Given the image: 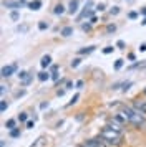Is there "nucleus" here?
Wrapping results in <instances>:
<instances>
[{
    "mask_svg": "<svg viewBox=\"0 0 146 147\" xmlns=\"http://www.w3.org/2000/svg\"><path fill=\"white\" fill-rule=\"evenodd\" d=\"M119 114H123L125 119L128 121L130 124H133L134 127H138V129L146 124V114L139 113L138 109H134L131 104H130V106H123L121 111H119Z\"/></svg>",
    "mask_w": 146,
    "mask_h": 147,
    "instance_id": "nucleus-1",
    "label": "nucleus"
},
{
    "mask_svg": "<svg viewBox=\"0 0 146 147\" xmlns=\"http://www.w3.org/2000/svg\"><path fill=\"white\" fill-rule=\"evenodd\" d=\"M100 137H101V140L105 142L106 146H121L123 144V132H119V131H115V129H111V127L105 126L103 129H101V132H100Z\"/></svg>",
    "mask_w": 146,
    "mask_h": 147,
    "instance_id": "nucleus-2",
    "label": "nucleus"
},
{
    "mask_svg": "<svg viewBox=\"0 0 146 147\" xmlns=\"http://www.w3.org/2000/svg\"><path fill=\"white\" fill-rule=\"evenodd\" d=\"M81 147H108L105 144V142H103V140H101V137H96V139H88V140H85V142H83V144H81Z\"/></svg>",
    "mask_w": 146,
    "mask_h": 147,
    "instance_id": "nucleus-3",
    "label": "nucleus"
},
{
    "mask_svg": "<svg viewBox=\"0 0 146 147\" xmlns=\"http://www.w3.org/2000/svg\"><path fill=\"white\" fill-rule=\"evenodd\" d=\"M17 63H13V65H8V66H3L2 68V78H10L15 71H17Z\"/></svg>",
    "mask_w": 146,
    "mask_h": 147,
    "instance_id": "nucleus-4",
    "label": "nucleus"
},
{
    "mask_svg": "<svg viewBox=\"0 0 146 147\" xmlns=\"http://www.w3.org/2000/svg\"><path fill=\"white\" fill-rule=\"evenodd\" d=\"M18 80L22 81V84H23V86H28V84L32 83L33 76H32V74H28L27 71H20V73H18Z\"/></svg>",
    "mask_w": 146,
    "mask_h": 147,
    "instance_id": "nucleus-5",
    "label": "nucleus"
},
{
    "mask_svg": "<svg viewBox=\"0 0 146 147\" xmlns=\"http://www.w3.org/2000/svg\"><path fill=\"white\" fill-rule=\"evenodd\" d=\"M22 2H18V0H5L3 2V7L5 8H12V10H18V8H22Z\"/></svg>",
    "mask_w": 146,
    "mask_h": 147,
    "instance_id": "nucleus-6",
    "label": "nucleus"
},
{
    "mask_svg": "<svg viewBox=\"0 0 146 147\" xmlns=\"http://www.w3.org/2000/svg\"><path fill=\"white\" fill-rule=\"evenodd\" d=\"M131 106L134 107V109H138L139 113L146 114V101H141V99H134L131 102Z\"/></svg>",
    "mask_w": 146,
    "mask_h": 147,
    "instance_id": "nucleus-7",
    "label": "nucleus"
},
{
    "mask_svg": "<svg viewBox=\"0 0 146 147\" xmlns=\"http://www.w3.org/2000/svg\"><path fill=\"white\" fill-rule=\"evenodd\" d=\"M106 126L111 127V129H115V131H119V132H121V126H123V124H121V122H118V121L113 117V119L108 121V124H106Z\"/></svg>",
    "mask_w": 146,
    "mask_h": 147,
    "instance_id": "nucleus-8",
    "label": "nucleus"
},
{
    "mask_svg": "<svg viewBox=\"0 0 146 147\" xmlns=\"http://www.w3.org/2000/svg\"><path fill=\"white\" fill-rule=\"evenodd\" d=\"M78 5H80L78 0H72V2H70V5H68V13H70V15L76 13V12H78Z\"/></svg>",
    "mask_w": 146,
    "mask_h": 147,
    "instance_id": "nucleus-9",
    "label": "nucleus"
},
{
    "mask_svg": "<svg viewBox=\"0 0 146 147\" xmlns=\"http://www.w3.org/2000/svg\"><path fill=\"white\" fill-rule=\"evenodd\" d=\"M27 7L30 8V10H33V12H37V10H40V7H42V0H33L30 3H27Z\"/></svg>",
    "mask_w": 146,
    "mask_h": 147,
    "instance_id": "nucleus-10",
    "label": "nucleus"
},
{
    "mask_svg": "<svg viewBox=\"0 0 146 147\" xmlns=\"http://www.w3.org/2000/svg\"><path fill=\"white\" fill-rule=\"evenodd\" d=\"M40 65H42V68H48L52 65V56H50V55H45V56L42 58V61H40Z\"/></svg>",
    "mask_w": 146,
    "mask_h": 147,
    "instance_id": "nucleus-11",
    "label": "nucleus"
},
{
    "mask_svg": "<svg viewBox=\"0 0 146 147\" xmlns=\"http://www.w3.org/2000/svg\"><path fill=\"white\" fill-rule=\"evenodd\" d=\"M95 48L96 47H86V48H81V50H78V55H90V53H93L95 51Z\"/></svg>",
    "mask_w": 146,
    "mask_h": 147,
    "instance_id": "nucleus-12",
    "label": "nucleus"
},
{
    "mask_svg": "<svg viewBox=\"0 0 146 147\" xmlns=\"http://www.w3.org/2000/svg\"><path fill=\"white\" fill-rule=\"evenodd\" d=\"M20 136H22L20 127H15V129H12V131H10V137H12V139H17V137H20Z\"/></svg>",
    "mask_w": 146,
    "mask_h": 147,
    "instance_id": "nucleus-13",
    "label": "nucleus"
},
{
    "mask_svg": "<svg viewBox=\"0 0 146 147\" xmlns=\"http://www.w3.org/2000/svg\"><path fill=\"white\" fill-rule=\"evenodd\" d=\"M53 13H55V15H63V13H65V7H63L61 3H58V5L55 7V10H53Z\"/></svg>",
    "mask_w": 146,
    "mask_h": 147,
    "instance_id": "nucleus-14",
    "label": "nucleus"
},
{
    "mask_svg": "<svg viewBox=\"0 0 146 147\" xmlns=\"http://www.w3.org/2000/svg\"><path fill=\"white\" fill-rule=\"evenodd\" d=\"M15 124H17V121L15 119H8L5 122V127L8 129V131H12V129H15Z\"/></svg>",
    "mask_w": 146,
    "mask_h": 147,
    "instance_id": "nucleus-15",
    "label": "nucleus"
},
{
    "mask_svg": "<svg viewBox=\"0 0 146 147\" xmlns=\"http://www.w3.org/2000/svg\"><path fill=\"white\" fill-rule=\"evenodd\" d=\"M10 18H12L13 22H18V20H20V13H18V10H12V12H10Z\"/></svg>",
    "mask_w": 146,
    "mask_h": 147,
    "instance_id": "nucleus-16",
    "label": "nucleus"
},
{
    "mask_svg": "<svg viewBox=\"0 0 146 147\" xmlns=\"http://www.w3.org/2000/svg\"><path fill=\"white\" fill-rule=\"evenodd\" d=\"M72 33H73V28L72 27H65L63 30H61V36H70Z\"/></svg>",
    "mask_w": 146,
    "mask_h": 147,
    "instance_id": "nucleus-17",
    "label": "nucleus"
},
{
    "mask_svg": "<svg viewBox=\"0 0 146 147\" xmlns=\"http://www.w3.org/2000/svg\"><path fill=\"white\" fill-rule=\"evenodd\" d=\"M48 78H50V73H48V71H42V73H38V80L40 81H46Z\"/></svg>",
    "mask_w": 146,
    "mask_h": 147,
    "instance_id": "nucleus-18",
    "label": "nucleus"
},
{
    "mask_svg": "<svg viewBox=\"0 0 146 147\" xmlns=\"http://www.w3.org/2000/svg\"><path fill=\"white\" fill-rule=\"evenodd\" d=\"M7 107H8V102H7L5 99H2V101H0V111H2V113H5Z\"/></svg>",
    "mask_w": 146,
    "mask_h": 147,
    "instance_id": "nucleus-19",
    "label": "nucleus"
},
{
    "mask_svg": "<svg viewBox=\"0 0 146 147\" xmlns=\"http://www.w3.org/2000/svg\"><path fill=\"white\" fill-rule=\"evenodd\" d=\"M27 119H28V113H20L18 114V121L20 122H27Z\"/></svg>",
    "mask_w": 146,
    "mask_h": 147,
    "instance_id": "nucleus-20",
    "label": "nucleus"
},
{
    "mask_svg": "<svg viewBox=\"0 0 146 147\" xmlns=\"http://www.w3.org/2000/svg\"><path fill=\"white\" fill-rule=\"evenodd\" d=\"M78 98H80V94H75V96H73L72 99H70V102H68V104H66V107L73 106V104H75V102H76V101H78Z\"/></svg>",
    "mask_w": 146,
    "mask_h": 147,
    "instance_id": "nucleus-21",
    "label": "nucleus"
},
{
    "mask_svg": "<svg viewBox=\"0 0 146 147\" xmlns=\"http://www.w3.org/2000/svg\"><path fill=\"white\" fill-rule=\"evenodd\" d=\"M46 28H48V23H46V22H38V30L43 32V30H46Z\"/></svg>",
    "mask_w": 146,
    "mask_h": 147,
    "instance_id": "nucleus-22",
    "label": "nucleus"
},
{
    "mask_svg": "<svg viewBox=\"0 0 146 147\" xmlns=\"http://www.w3.org/2000/svg\"><path fill=\"white\" fill-rule=\"evenodd\" d=\"M131 86H133V81H126V83H123V91H128Z\"/></svg>",
    "mask_w": 146,
    "mask_h": 147,
    "instance_id": "nucleus-23",
    "label": "nucleus"
},
{
    "mask_svg": "<svg viewBox=\"0 0 146 147\" xmlns=\"http://www.w3.org/2000/svg\"><path fill=\"white\" fill-rule=\"evenodd\" d=\"M121 66H123V60L119 58V60L115 61V69H121Z\"/></svg>",
    "mask_w": 146,
    "mask_h": 147,
    "instance_id": "nucleus-24",
    "label": "nucleus"
},
{
    "mask_svg": "<svg viewBox=\"0 0 146 147\" xmlns=\"http://www.w3.org/2000/svg\"><path fill=\"white\" fill-rule=\"evenodd\" d=\"M80 63H81V60H80V58H75V60L72 61V63H70V65H72V68H76L80 65Z\"/></svg>",
    "mask_w": 146,
    "mask_h": 147,
    "instance_id": "nucleus-25",
    "label": "nucleus"
},
{
    "mask_svg": "<svg viewBox=\"0 0 146 147\" xmlns=\"http://www.w3.org/2000/svg\"><path fill=\"white\" fill-rule=\"evenodd\" d=\"M128 18H131V20L138 18V12H130V13H128Z\"/></svg>",
    "mask_w": 146,
    "mask_h": 147,
    "instance_id": "nucleus-26",
    "label": "nucleus"
},
{
    "mask_svg": "<svg viewBox=\"0 0 146 147\" xmlns=\"http://www.w3.org/2000/svg\"><path fill=\"white\" fill-rule=\"evenodd\" d=\"M115 30H116V25H108V27H106V32H108V33H113Z\"/></svg>",
    "mask_w": 146,
    "mask_h": 147,
    "instance_id": "nucleus-27",
    "label": "nucleus"
},
{
    "mask_svg": "<svg viewBox=\"0 0 146 147\" xmlns=\"http://www.w3.org/2000/svg\"><path fill=\"white\" fill-rule=\"evenodd\" d=\"M110 13L111 15H118L119 13V7H113L111 10H110Z\"/></svg>",
    "mask_w": 146,
    "mask_h": 147,
    "instance_id": "nucleus-28",
    "label": "nucleus"
},
{
    "mask_svg": "<svg viewBox=\"0 0 146 147\" xmlns=\"http://www.w3.org/2000/svg\"><path fill=\"white\" fill-rule=\"evenodd\" d=\"M81 28H83L85 32H88V30H91V23H83V25H81Z\"/></svg>",
    "mask_w": 146,
    "mask_h": 147,
    "instance_id": "nucleus-29",
    "label": "nucleus"
},
{
    "mask_svg": "<svg viewBox=\"0 0 146 147\" xmlns=\"http://www.w3.org/2000/svg\"><path fill=\"white\" fill-rule=\"evenodd\" d=\"M116 47H118L119 50H123V48H125V41H123V40H118V41H116Z\"/></svg>",
    "mask_w": 146,
    "mask_h": 147,
    "instance_id": "nucleus-30",
    "label": "nucleus"
},
{
    "mask_svg": "<svg viewBox=\"0 0 146 147\" xmlns=\"http://www.w3.org/2000/svg\"><path fill=\"white\" fill-rule=\"evenodd\" d=\"M113 50H115V48H113V47H106L105 50H103V53H105V55H110V53H111V51H113Z\"/></svg>",
    "mask_w": 146,
    "mask_h": 147,
    "instance_id": "nucleus-31",
    "label": "nucleus"
},
{
    "mask_svg": "<svg viewBox=\"0 0 146 147\" xmlns=\"http://www.w3.org/2000/svg\"><path fill=\"white\" fill-rule=\"evenodd\" d=\"M42 142H43V137H38V139H37V144H32L30 147H38L40 144H42Z\"/></svg>",
    "mask_w": 146,
    "mask_h": 147,
    "instance_id": "nucleus-32",
    "label": "nucleus"
},
{
    "mask_svg": "<svg viewBox=\"0 0 146 147\" xmlns=\"http://www.w3.org/2000/svg\"><path fill=\"white\" fill-rule=\"evenodd\" d=\"M58 76H60L58 71H53V73H52V80L53 81H58Z\"/></svg>",
    "mask_w": 146,
    "mask_h": 147,
    "instance_id": "nucleus-33",
    "label": "nucleus"
},
{
    "mask_svg": "<svg viewBox=\"0 0 146 147\" xmlns=\"http://www.w3.org/2000/svg\"><path fill=\"white\" fill-rule=\"evenodd\" d=\"M95 10H100V12H101V10H105V3H98Z\"/></svg>",
    "mask_w": 146,
    "mask_h": 147,
    "instance_id": "nucleus-34",
    "label": "nucleus"
},
{
    "mask_svg": "<svg viewBox=\"0 0 146 147\" xmlns=\"http://www.w3.org/2000/svg\"><path fill=\"white\" fill-rule=\"evenodd\" d=\"M0 93H2V96L7 93V86H5V84H2V86H0Z\"/></svg>",
    "mask_w": 146,
    "mask_h": 147,
    "instance_id": "nucleus-35",
    "label": "nucleus"
},
{
    "mask_svg": "<svg viewBox=\"0 0 146 147\" xmlns=\"http://www.w3.org/2000/svg\"><path fill=\"white\" fill-rule=\"evenodd\" d=\"M33 126H35V122H33V121H27V127H28V129H32Z\"/></svg>",
    "mask_w": 146,
    "mask_h": 147,
    "instance_id": "nucleus-36",
    "label": "nucleus"
},
{
    "mask_svg": "<svg viewBox=\"0 0 146 147\" xmlns=\"http://www.w3.org/2000/svg\"><path fill=\"white\" fill-rule=\"evenodd\" d=\"M28 30V27L27 25H22V27H18V32H27Z\"/></svg>",
    "mask_w": 146,
    "mask_h": 147,
    "instance_id": "nucleus-37",
    "label": "nucleus"
},
{
    "mask_svg": "<svg viewBox=\"0 0 146 147\" xmlns=\"http://www.w3.org/2000/svg\"><path fill=\"white\" fill-rule=\"evenodd\" d=\"M65 88H63V89H58V91H57V94H58V96H63V94H65Z\"/></svg>",
    "mask_w": 146,
    "mask_h": 147,
    "instance_id": "nucleus-38",
    "label": "nucleus"
},
{
    "mask_svg": "<svg viewBox=\"0 0 146 147\" xmlns=\"http://www.w3.org/2000/svg\"><path fill=\"white\" fill-rule=\"evenodd\" d=\"M81 86H83V81H81V80H80V81H76V88H78V89H80V88H81Z\"/></svg>",
    "mask_w": 146,
    "mask_h": 147,
    "instance_id": "nucleus-39",
    "label": "nucleus"
},
{
    "mask_svg": "<svg viewBox=\"0 0 146 147\" xmlns=\"http://www.w3.org/2000/svg\"><path fill=\"white\" fill-rule=\"evenodd\" d=\"M139 51H146V43H143V45L139 47Z\"/></svg>",
    "mask_w": 146,
    "mask_h": 147,
    "instance_id": "nucleus-40",
    "label": "nucleus"
},
{
    "mask_svg": "<svg viewBox=\"0 0 146 147\" xmlns=\"http://www.w3.org/2000/svg\"><path fill=\"white\" fill-rule=\"evenodd\" d=\"M128 60H131V61H134V53H130V55H128Z\"/></svg>",
    "mask_w": 146,
    "mask_h": 147,
    "instance_id": "nucleus-41",
    "label": "nucleus"
},
{
    "mask_svg": "<svg viewBox=\"0 0 146 147\" xmlns=\"http://www.w3.org/2000/svg\"><path fill=\"white\" fill-rule=\"evenodd\" d=\"M72 86H73V84H72V81H68V83H66V86H65V89H70Z\"/></svg>",
    "mask_w": 146,
    "mask_h": 147,
    "instance_id": "nucleus-42",
    "label": "nucleus"
},
{
    "mask_svg": "<svg viewBox=\"0 0 146 147\" xmlns=\"http://www.w3.org/2000/svg\"><path fill=\"white\" fill-rule=\"evenodd\" d=\"M96 20H98L96 17H91V18H90V23H96Z\"/></svg>",
    "mask_w": 146,
    "mask_h": 147,
    "instance_id": "nucleus-43",
    "label": "nucleus"
},
{
    "mask_svg": "<svg viewBox=\"0 0 146 147\" xmlns=\"http://www.w3.org/2000/svg\"><path fill=\"white\" fill-rule=\"evenodd\" d=\"M40 107H42V109H45V107H48V102H42V104H40Z\"/></svg>",
    "mask_w": 146,
    "mask_h": 147,
    "instance_id": "nucleus-44",
    "label": "nucleus"
},
{
    "mask_svg": "<svg viewBox=\"0 0 146 147\" xmlns=\"http://www.w3.org/2000/svg\"><path fill=\"white\" fill-rule=\"evenodd\" d=\"M141 15H145V17H146V7L141 8Z\"/></svg>",
    "mask_w": 146,
    "mask_h": 147,
    "instance_id": "nucleus-45",
    "label": "nucleus"
},
{
    "mask_svg": "<svg viewBox=\"0 0 146 147\" xmlns=\"http://www.w3.org/2000/svg\"><path fill=\"white\" fill-rule=\"evenodd\" d=\"M0 147H5V140L2 139V142H0Z\"/></svg>",
    "mask_w": 146,
    "mask_h": 147,
    "instance_id": "nucleus-46",
    "label": "nucleus"
},
{
    "mask_svg": "<svg viewBox=\"0 0 146 147\" xmlns=\"http://www.w3.org/2000/svg\"><path fill=\"white\" fill-rule=\"evenodd\" d=\"M141 25H146V17L143 18V22H141Z\"/></svg>",
    "mask_w": 146,
    "mask_h": 147,
    "instance_id": "nucleus-47",
    "label": "nucleus"
},
{
    "mask_svg": "<svg viewBox=\"0 0 146 147\" xmlns=\"http://www.w3.org/2000/svg\"><path fill=\"white\" fill-rule=\"evenodd\" d=\"M18 2H22V3H25V2H27V0H18Z\"/></svg>",
    "mask_w": 146,
    "mask_h": 147,
    "instance_id": "nucleus-48",
    "label": "nucleus"
},
{
    "mask_svg": "<svg viewBox=\"0 0 146 147\" xmlns=\"http://www.w3.org/2000/svg\"><path fill=\"white\" fill-rule=\"evenodd\" d=\"M145 94H146V88H145Z\"/></svg>",
    "mask_w": 146,
    "mask_h": 147,
    "instance_id": "nucleus-49",
    "label": "nucleus"
},
{
    "mask_svg": "<svg viewBox=\"0 0 146 147\" xmlns=\"http://www.w3.org/2000/svg\"><path fill=\"white\" fill-rule=\"evenodd\" d=\"M80 147H81V146H80Z\"/></svg>",
    "mask_w": 146,
    "mask_h": 147,
    "instance_id": "nucleus-50",
    "label": "nucleus"
}]
</instances>
